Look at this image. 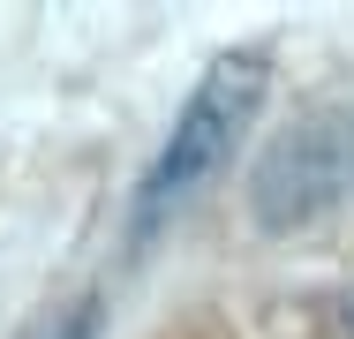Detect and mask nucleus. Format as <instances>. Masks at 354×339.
<instances>
[{
  "mask_svg": "<svg viewBox=\"0 0 354 339\" xmlns=\"http://www.w3.org/2000/svg\"><path fill=\"white\" fill-rule=\"evenodd\" d=\"M264 83H272V61H264L257 46L218 53V61L204 68V83H196L189 106L174 113V129H166V143H158V158H151V174H143V189H136V219H143V226L166 219V211H174V203L234 151V136L249 129Z\"/></svg>",
  "mask_w": 354,
  "mask_h": 339,
  "instance_id": "obj_1",
  "label": "nucleus"
}]
</instances>
